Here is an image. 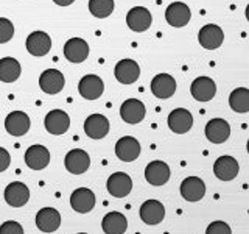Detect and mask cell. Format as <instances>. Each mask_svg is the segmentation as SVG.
Wrapping results in <instances>:
<instances>
[{"label": "cell", "mask_w": 249, "mask_h": 234, "mask_svg": "<svg viewBox=\"0 0 249 234\" xmlns=\"http://www.w3.org/2000/svg\"><path fill=\"white\" fill-rule=\"evenodd\" d=\"M84 133L90 139H103L109 133V120L103 114H90L84 120Z\"/></svg>", "instance_id": "25"}, {"label": "cell", "mask_w": 249, "mask_h": 234, "mask_svg": "<svg viewBox=\"0 0 249 234\" xmlns=\"http://www.w3.org/2000/svg\"><path fill=\"white\" fill-rule=\"evenodd\" d=\"M223 41H224V31L221 30L220 25H215V23H207L198 33V42L206 50L220 49Z\"/></svg>", "instance_id": "1"}, {"label": "cell", "mask_w": 249, "mask_h": 234, "mask_svg": "<svg viewBox=\"0 0 249 234\" xmlns=\"http://www.w3.org/2000/svg\"><path fill=\"white\" fill-rule=\"evenodd\" d=\"M22 74V67L20 62L11 58V57H5L0 59V81L3 83H14Z\"/></svg>", "instance_id": "29"}, {"label": "cell", "mask_w": 249, "mask_h": 234, "mask_svg": "<svg viewBox=\"0 0 249 234\" xmlns=\"http://www.w3.org/2000/svg\"><path fill=\"white\" fill-rule=\"evenodd\" d=\"M204 133L207 140H210L212 144H224L231 137V125L221 117H215V119L207 122Z\"/></svg>", "instance_id": "17"}, {"label": "cell", "mask_w": 249, "mask_h": 234, "mask_svg": "<svg viewBox=\"0 0 249 234\" xmlns=\"http://www.w3.org/2000/svg\"><path fill=\"white\" fill-rule=\"evenodd\" d=\"M107 192L115 198H124L128 197L132 191V179L124 172H115L106 181Z\"/></svg>", "instance_id": "4"}, {"label": "cell", "mask_w": 249, "mask_h": 234, "mask_svg": "<svg viewBox=\"0 0 249 234\" xmlns=\"http://www.w3.org/2000/svg\"><path fill=\"white\" fill-rule=\"evenodd\" d=\"M64 166L72 175H83L90 167V156L81 148H73L66 155Z\"/></svg>", "instance_id": "11"}, {"label": "cell", "mask_w": 249, "mask_h": 234, "mask_svg": "<svg viewBox=\"0 0 249 234\" xmlns=\"http://www.w3.org/2000/svg\"><path fill=\"white\" fill-rule=\"evenodd\" d=\"M151 23L153 16L145 6H134L126 14V25L136 33H143L151 27Z\"/></svg>", "instance_id": "13"}, {"label": "cell", "mask_w": 249, "mask_h": 234, "mask_svg": "<svg viewBox=\"0 0 249 234\" xmlns=\"http://www.w3.org/2000/svg\"><path fill=\"white\" fill-rule=\"evenodd\" d=\"M5 201L13 208H22L25 206L30 200V189L25 183L13 181L5 187L3 192Z\"/></svg>", "instance_id": "15"}, {"label": "cell", "mask_w": 249, "mask_h": 234, "mask_svg": "<svg viewBox=\"0 0 249 234\" xmlns=\"http://www.w3.org/2000/svg\"><path fill=\"white\" fill-rule=\"evenodd\" d=\"M206 234H232V230L226 222L215 220L207 226Z\"/></svg>", "instance_id": "33"}, {"label": "cell", "mask_w": 249, "mask_h": 234, "mask_svg": "<svg viewBox=\"0 0 249 234\" xmlns=\"http://www.w3.org/2000/svg\"><path fill=\"white\" fill-rule=\"evenodd\" d=\"M140 152H142L140 142L132 136H123L115 144V156L123 162L136 161L140 156Z\"/></svg>", "instance_id": "5"}, {"label": "cell", "mask_w": 249, "mask_h": 234, "mask_svg": "<svg viewBox=\"0 0 249 234\" xmlns=\"http://www.w3.org/2000/svg\"><path fill=\"white\" fill-rule=\"evenodd\" d=\"M25 164L31 170H44L50 164V152L44 145H31L25 152Z\"/></svg>", "instance_id": "26"}, {"label": "cell", "mask_w": 249, "mask_h": 234, "mask_svg": "<svg viewBox=\"0 0 249 234\" xmlns=\"http://www.w3.org/2000/svg\"><path fill=\"white\" fill-rule=\"evenodd\" d=\"M179 191H181L184 200L199 201L204 198V195H206V183L202 181L199 176H187L181 183Z\"/></svg>", "instance_id": "24"}, {"label": "cell", "mask_w": 249, "mask_h": 234, "mask_svg": "<svg viewBox=\"0 0 249 234\" xmlns=\"http://www.w3.org/2000/svg\"><path fill=\"white\" fill-rule=\"evenodd\" d=\"M114 0H89V11L97 19H106L114 13Z\"/></svg>", "instance_id": "31"}, {"label": "cell", "mask_w": 249, "mask_h": 234, "mask_svg": "<svg viewBox=\"0 0 249 234\" xmlns=\"http://www.w3.org/2000/svg\"><path fill=\"white\" fill-rule=\"evenodd\" d=\"M95 194H93L88 187H78L70 195V206L75 213L88 214L95 208Z\"/></svg>", "instance_id": "9"}, {"label": "cell", "mask_w": 249, "mask_h": 234, "mask_svg": "<svg viewBox=\"0 0 249 234\" xmlns=\"http://www.w3.org/2000/svg\"><path fill=\"white\" fill-rule=\"evenodd\" d=\"M53 2L58 6H69V5H72L75 0H53Z\"/></svg>", "instance_id": "36"}, {"label": "cell", "mask_w": 249, "mask_h": 234, "mask_svg": "<svg viewBox=\"0 0 249 234\" xmlns=\"http://www.w3.org/2000/svg\"><path fill=\"white\" fill-rule=\"evenodd\" d=\"M190 94L196 101H210L216 96V83L210 77H198L190 86Z\"/></svg>", "instance_id": "14"}, {"label": "cell", "mask_w": 249, "mask_h": 234, "mask_svg": "<svg viewBox=\"0 0 249 234\" xmlns=\"http://www.w3.org/2000/svg\"><path fill=\"white\" fill-rule=\"evenodd\" d=\"M10 164H11V155L3 147H0V174L10 167Z\"/></svg>", "instance_id": "35"}, {"label": "cell", "mask_w": 249, "mask_h": 234, "mask_svg": "<svg viewBox=\"0 0 249 234\" xmlns=\"http://www.w3.org/2000/svg\"><path fill=\"white\" fill-rule=\"evenodd\" d=\"M171 176L170 166L163 161H151L145 167V179L151 186H163L168 183Z\"/></svg>", "instance_id": "18"}, {"label": "cell", "mask_w": 249, "mask_h": 234, "mask_svg": "<svg viewBox=\"0 0 249 234\" xmlns=\"http://www.w3.org/2000/svg\"><path fill=\"white\" fill-rule=\"evenodd\" d=\"M30 117L27 113L23 111H13L6 116L5 119V130L8 135L16 136V137H20L23 135H27L28 130H30Z\"/></svg>", "instance_id": "22"}, {"label": "cell", "mask_w": 249, "mask_h": 234, "mask_svg": "<svg viewBox=\"0 0 249 234\" xmlns=\"http://www.w3.org/2000/svg\"><path fill=\"white\" fill-rule=\"evenodd\" d=\"M64 57L73 64L84 62L89 57V44L83 38H70L64 45Z\"/></svg>", "instance_id": "21"}, {"label": "cell", "mask_w": 249, "mask_h": 234, "mask_svg": "<svg viewBox=\"0 0 249 234\" xmlns=\"http://www.w3.org/2000/svg\"><path fill=\"white\" fill-rule=\"evenodd\" d=\"M151 92L154 97L160 100H167L173 97L176 92V80L170 74H158L151 80Z\"/></svg>", "instance_id": "23"}, {"label": "cell", "mask_w": 249, "mask_h": 234, "mask_svg": "<svg viewBox=\"0 0 249 234\" xmlns=\"http://www.w3.org/2000/svg\"><path fill=\"white\" fill-rule=\"evenodd\" d=\"M25 47L30 55L33 57H45L47 53L52 49V38L45 33V31H33L30 33L27 41H25Z\"/></svg>", "instance_id": "19"}, {"label": "cell", "mask_w": 249, "mask_h": 234, "mask_svg": "<svg viewBox=\"0 0 249 234\" xmlns=\"http://www.w3.org/2000/svg\"><path fill=\"white\" fill-rule=\"evenodd\" d=\"M238 172L240 166L237 159L229 155H223L213 162V174L221 181H232L238 175Z\"/></svg>", "instance_id": "20"}, {"label": "cell", "mask_w": 249, "mask_h": 234, "mask_svg": "<svg viewBox=\"0 0 249 234\" xmlns=\"http://www.w3.org/2000/svg\"><path fill=\"white\" fill-rule=\"evenodd\" d=\"M64 84H66V78L58 69H47L39 77V88H41L42 92L49 94V96L59 94L62 88H64Z\"/></svg>", "instance_id": "3"}, {"label": "cell", "mask_w": 249, "mask_h": 234, "mask_svg": "<svg viewBox=\"0 0 249 234\" xmlns=\"http://www.w3.org/2000/svg\"><path fill=\"white\" fill-rule=\"evenodd\" d=\"M0 234H23V228L19 222L8 220L0 225Z\"/></svg>", "instance_id": "34"}, {"label": "cell", "mask_w": 249, "mask_h": 234, "mask_svg": "<svg viewBox=\"0 0 249 234\" xmlns=\"http://www.w3.org/2000/svg\"><path fill=\"white\" fill-rule=\"evenodd\" d=\"M246 150H248V153H249V140H248V144H246Z\"/></svg>", "instance_id": "38"}, {"label": "cell", "mask_w": 249, "mask_h": 234, "mask_svg": "<svg viewBox=\"0 0 249 234\" xmlns=\"http://www.w3.org/2000/svg\"><path fill=\"white\" fill-rule=\"evenodd\" d=\"M245 16H246V20L249 22V3H248V6H246V10H245Z\"/></svg>", "instance_id": "37"}, {"label": "cell", "mask_w": 249, "mask_h": 234, "mask_svg": "<svg viewBox=\"0 0 249 234\" xmlns=\"http://www.w3.org/2000/svg\"><path fill=\"white\" fill-rule=\"evenodd\" d=\"M114 75L119 83L132 84V83H136L140 77V66L134 59H129V58L120 59L114 67Z\"/></svg>", "instance_id": "16"}, {"label": "cell", "mask_w": 249, "mask_h": 234, "mask_svg": "<svg viewBox=\"0 0 249 234\" xmlns=\"http://www.w3.org/2000/svg\"><path fill=\"white\" fill-rule=\"evenodd\" d=\"M146 116V108L143 105V101H140L137 98H128L124 100L120 106V117L124 123L136 125L140 123Z\"/></svg>", "instance_id": "8"}, {"label": "cell", "mask_w": 249, "mask_h": 234, "mask_svg": "<svg viewBox=\"0 0 249 234\" xmlns=\"http://www.w3.org/2000/svg\"><path fill=\"white\" fill-rule=\"evenodd\" d=\"M192 19V11L187 3L184 2H173L167 6L165 10V20L168 25L175 28H182Z\"/></svg>", "instance_id": "6"}, {"label": "cell", "mask_w": 249, "mask_h": 234, "mask_svg": "<svg viewBox=\"0 0 249 234\" xmlns=\"http://www.w3.org/2000/svg\"><path fill=\"white\" fill-rule=\"evenodd\" d=\"M78 234H88V233H78Z\"/></svg>", "instance_id": "39"}, {"label": "cell", "mask_w": 249, "mask_h": 234, "mask_svg": "<svg viewBox=\"0 0 249 234\" xmlns=\"http://www.w3.org/2000/svg\"><path fill=\"white\" fill-rule=\"evenodd\" d=\"M14 36V25L10 19L0 18V44L10 42Z\"/></svg>", "instance_id": "32"}, {"label": "cell", "mask_w": 249, "mask_h": 234, "mask_svg": "<svg viewBox=\"0 0 249 234\" xmlns=\"http://www.w3.org/2000/svg\"><path fill=\"white\" fill-rule=\"evenodd\" d=\"M229 106L233 113L246 114L249 113V89L248 88H237L231 92L229 96Z\"/></svg>", "instance_id": "30"}, {"label": "cell", "mask_w": 249, "mask_h": 234, "mask_svg": "<svg viewBox=\"0 0 249 234\" xmlns=\"http://www.w3.org/2000/svg\"><path fill=\"white\" fill-rule=\"evenodd\" d=\"M45 130L54 136H61L70 128V116L62 109H52L44 119Z\"/></svg>", "instance_id": "2"}, {"label": "cell", "mask_w": 249, "mask_h": 234, "mask_svg": "<svg viewBox=\"0 0 249 234\" xmlns=\"http://www.w3.org/2000/svg\"><path fill=\"white\" fill-rule=\"evenodd\" d=\"M167 123H168V128L173 133H176V135H185V133H189L193 127V116L189 109L176 108L170 113Z\"/></svg>", "instance_id": "10"}, {"label": "cell", "mask_w": 249, "mask_h": 234, "mask_svg": "<svg viewBox=\"0 0 249 234\" xmlns=\"http://www.w3.org/2000/svg\"><path fill=\"white\" fill-rule=\"evenodd\" d=\"M140 220H142L145 225H159L163 218H165V206L162 205L159 200H146L145 203H142L140 206Z\"/></svg>", "instance_id": "12"}, {"label": "cell", "mask_w": 249, "mask_h": 234, "mask_svg": "<svg viewBox=\"0 0 249 234\" xmlns=\"http://www.w3.org/2000/svg\"><path fill=\"white\" fill-rule=\"evenodd\" d=\"M101 228L105 234H124L128 230V220L122 213H107L101 220Z\"/></svg>", "instance_id": "28"}, {"label": "cell", "mask_w": 249, "mask_h": 234, "mask_svg": "<svg viewBox=\"0 0 249 234\" xmlns=\"http://www.w3.org/2000/svg\"><path fill=\"white\" fill-rule=\"evenodd\" d=\"M78 92L86 100H97L103 96L105 92V83L98 75H84L80 83H78Z\"/></svg>", "instance_id": "7"}, {"label": "cell", "mask_w": 249, "mask_h": 234, "mask_svg": "<svg viewBox=\"0 0 249 234\" xmlns=\"http://www.w3.org/2000/svg\"><path fill=\"white\" fill-rule=\"evenodd\" d=\"M36 226L42 233H54L61 226V214L54 208H42L36 214Z\"/></svg>", "instance_id": "27"}]
</instances>
